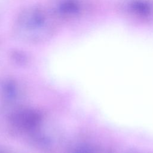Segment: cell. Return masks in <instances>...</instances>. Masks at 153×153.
<instances>
[{
  "label": "cell",
  "mask_w": 153,
  "mask_h": 153,
  "mask_svg": "<svg viewBox=\"0 0 153 153\" xmlns=\"http://www.w3.org/2000/svg\"><path fill=\"white\" fill-rule=\"evenodd\" d=\"M53 17L45 10L32 7L23 10L15 23V33L27 41H41L53 32Z\"/></svg>",
  "instance_id": "1"
},
{
  "label": "cell",
  "mask_w": 153,
  "mask_h": 153,
  "mask_svg": "<svg viewBox=\"0 0 153 153\" xmlns=\"http://www.w3.org/2000/svg\"><path fill=\"white\" fill-rule=\"evenodd\" d=\"M12 121L17 126L30 128L36 126L40 121V117L36 112L31 110H21L17 111L12 117Z\"/></svg>",
  "instance_id": "2"
},
{
  "label": "cell",
  "mask_w": 153,
  "mask_h": 153,
  "mask_svg": "<svg viewBox=\"0 0 153 153\" xmlns=\"http://www.w3.org/2000/svg\"><path fill=\"white\" fill-rule=\"evenodd\" d=\"M80 10V5L76 0H59L55 5L54 13L61 17H72Z\"/></svg>",
  "instance_id": "3"
},
{
  "label": "cell",
  "mask_w": 153,
  "mask_h": 153,
  "mask_svg": "<svg viewBox=\"0 0 153 153\" xmlns=\"http://www.w3.org/2000/svg\"><path fill=\"white\" fill-rule=\"evenodd\" d=\"M135 10L137 11L140 13L142 14H146L149 13V11L150 10L149 6L148 5V4H146L143 2H137L134 4L133 5Z\"/></svg>",
  "instance_id": "4"
},
{
  "label": "cell",
  "mask_w": 153,
  "mask_h": 153,
  "mask_svg": "<svg viewBox=\"0 0 153 153\" xmlns=\"http://www.w3.org/2000/svg\"><path fill=\"white\" fill-rule=\"evenodd\" d=\"M76 153H94V152L90 147L83 146L77 150Z\"/></svg>",
  "instance_id": "5"
},
{
  "label": "cell",
  "mask_w": 153,
  "mask_h": 153,
  "mask_svg": "<svg viewBox=\"0 0 153 153\" xmlns=\"http://www.w3.org/2000/svg\"><path fill=\"white\" fill-rule=\"evenodd\" d=\"M0 153H1V152H0Z\"/></svg>",
  "instance_id": "6"
}]
</instances>
